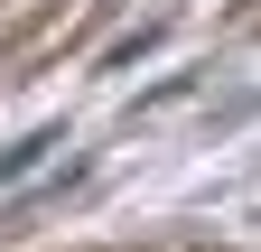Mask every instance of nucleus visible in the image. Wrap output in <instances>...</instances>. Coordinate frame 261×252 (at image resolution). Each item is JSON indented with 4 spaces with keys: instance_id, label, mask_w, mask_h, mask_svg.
Listing matches in <instances>:
<instances>
[{
    "instance_id": "f257e3e1",
    "label": "nucleus",
    "mask_w": 261,
    "mask_h": 252,
    "mask_svg": "<svg viewBox=\"0 0 261 252\" xmlns=\"http://www.w3.org/2000/svg\"><path fill=\"white\" fill-rule=\"evenodd\" d=\"M56 140H65L56 121H47V131H28V140H10V149H0V187H10V178H28V168H38V159H47Z\"/></svg>"
}]
</instances>
